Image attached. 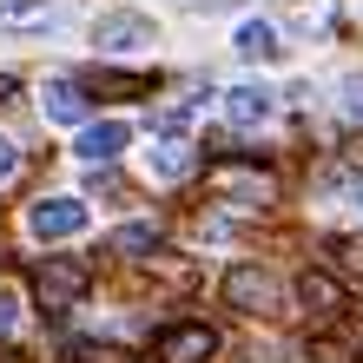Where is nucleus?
Segmentation results:
<instances>
[{"label":"nucleus","mask_w":363,"mask_h":363,"mask_svg":"<svg viewBox=\"0 0 363 363\" xmlns=\"http://www.w3.org/2000/svg\"><path fill=\"white\" fill-rule=\"evenodd\" d=\"M86 291H93V271L79 264V258H40V264H33V304L47 311V317L73 311Z\"/></svg>","instance_id":"obj_1"},{"label":"nucleus","mask_w":363,"mask_h":363,"mask_svg":"<svg viewBox=\"0 0 363 363\" xmlns=\"http://www.w3.org/2000/svg\"><path fill=\"white\" fill-rule=\"evenodd\" d=\"M205 191L238 199V205H271V199H277V172H264V165H245V159H218V165L205 172Z\"/></svg>","instance_id":"obj_2"},{"label":"nucleus","mask_w":363,"mask_h":363,"mask_svg":"<svg viewBox=\"0 0 363 363\" xmlns=\"http://www.w3.org/2000/svg\"><path fill=\"white\" fill-rule=\"evenodd\" d=\"M225 304L245 311V317H271L277 304H284V291H277V277L264 264H231L225 271Z\"/></svg>","instance_id":"obj_3"},{"label":"nucleus","mask_w":363,"mask_h":363,"mask_svg":"<svg viewBox=\"0 0 363 363\" xmlns=\"http://www.w3.org/2000/svg\"><path fill=\"white\" fill-rule=\"evenodd\" d=\"M218 357V330L211 324H165L152 337V363H211Z\"/></svg>","instance_id":"obj_4"},{"label":"nucleus","mask_w":363,"mask_h":363,"mask_svg":"<svg viewBox=\"0 0 363 363\" xmlns=\"http://www.w3.org/2000/svg\"><path fill=\"white\" fill-rule=\"evenodd\" d=\"M27 231H33V238H47V245L79 238V231H86V199H40L27 211Z\"/></svg>","instance_id":"obj_5"},{"label":"nucleus","mask_w":363,"mask_h":363,"mask_svg":"<svg viewBox=\"0 0 363 363\" xmlns=\"http://www.w3.org/2000/svg\"><path fill=\"white\" fill-rule=\"evenodd\" d=\"M125 139H133V125H125V119H99V125H86V133L73 139V152L99 172L106 159H119V152H125Z\"/></svg>","instance_id":"obj_6"},{"label":"nucleus","mask_w":363,"mask_h":363,"mask_svg":"<svg viewBox=\"0 0 363 363\" xmlns=\"http://www.w3.org/2000/svg\"><path fill=\"white\" fill-rule=\"evenodd\" d=\"M145 40H152V20H145V13H106L93 27V47H113V53L145 47Z\"/></svg>","instance_id":"obj_7"},{"label":"nucleus","mask_w":363,"mask_h":363,"mask_svg":"<svg viewBox=\"0 0 363 363\" xmlns=\"http://www.w3.org/2000/svg\"><path fill=\"white\" fill-rule=\"evenodd\" d=\"M40 27H60L53 0H7L0 7V33H40Z\"/></svg>","instance_id":"obj_8"},{"label":"nucleus","mask_w":363,"mask_h":363,"mask_svg":"<svg viewBox=\"0 0 363 363\" xmlns=\"http://www.w3.org/2000/svg\"><path fill=\"white\" fill-rule=\"evenodd\" d=\"M297 304L317 311V317H337V311H344V284H337L330 271H304V277H297Z\"/></svg>","instance_id":"obj_9"},{"label":"nucleus","mask_w":363,"mask_h":363,"mask_svg":"<svg viewBox=\"0 0 363 363\" xmlns=\"http://www.w3.org/2000/svg\"><path fill=\"white\" fill-rule=\"evenodd\" d=\"M86 86H79V79H53L47 86V119L53 125H86Z\"/></svg>","instance_id":"obj_10"},{"label":"nucleus","mask_w":363,"mask_h":363,"mask_svg":"<svg viewBox=\"0 0 363 363\" xmlns=\"http://www.w3.org/2000/svg\"><path fill=\"white\" fill-rule=\"evenodd\" d=\"M225 119H231V125L271 119V93H264V86H231V93H225Z\"/></svg>","instance_id":"obj_11"},{"label":"nucleus","mask_w":363,"mask_h":363,"mask_svg":"<svg viewBox=\"0 0 363 363\" xmlns=\"http://www.w3.org/2000/svg\"><path fill=\"white\" fill-rule=\"evenodd\" d=\"M79 86H86V93H119V99H139V93H152V73H86Z\"/></svg>","instance_id":"obj_12"},{"label":"nucleus","mask_w":363,"mask_h":363,"mask_svg":"<svg viewBox=\"0 0 363 363\" xmlns=\"http://www.w3.org/2000/svg\"><path fill=\"white\" fill-rule=\"evenodd\" d=\"M106 251H113V258H145V251H159V231L152 225H119L113 238H106Z\"/></svg>","instance_id":"obj_13"},{"label":"nucleus","mask_w":363,"mask_h":363,"mask_svg":"<svg viewBox=\"0 0 363 363\" xmlns=\"http://www.w3.org/2000/svg\"><path fill=\"white\" fill-rule=\"evenodd\" d=\"M238 53H245V60H277V27L245 20V27H238Z\"/></svg>","instance_id":"obj_14"},{"label":"nucleus","mask_w":363,"mask_h":363,"mask_svg":"<svg viewBox=\"0 0 363 363\" xmlns=\"http://www.w3.org/2000/svg\"><path fill=\"white\" fill-rule=\"evenodd\" d=\"M191 165H199V159H191V145H185V139H165L159 152H152V172H159V179H185Z\"/></svg>","instance_id":"obj_15"},{"label":"nucleus","mask_w":363,"mask_h":363,"mask_svg":"<svg viewBox=\"0 0 363 363\" xmlns=\"http://www.w3.org/2000/svg\"><path fill=\"white\" fill-rule=\"evenodd\" d=\"M324 191L344 199V205H363V172L357 165H337V172H324Z\"/></svg>","instance_id":"obj_16"},{"label":"nucleus","mask_w":363,"mask_h":363,"mask_svg":"<svg viewBox=\"0 0 363 363\" xmlns=\"http://www.w3.org/2000/svg\"><path fill=\"white\" fill-rule=\"evenodd\" d=\"M330 258L344 264L350 277H363V231H350V238H337V245H330Z\"/></svg>","instance_id":"obj_17"},{"label":"nucleus","mask_w":363,"mask_h":363,"mask_svg":"<svg viewBox=\"0 0 363 363\" xmlns=\"http://www.w3.org/2000/svg\"><path fill=\"white\" fill-rule=\"evenodd\" d=\"M67 363H133L125 350H113V344H73V357Z\"/></svg>","instance_id":"obj_18"},{"label":"nucleus","mask_w":363,"mask_h":363,"mask_svg":"<svg viewBox=\"0 0 363 363\" xmlns=\"http://www.w3.org/2000/svg\"><path fill=\"white\" fill-rule=\"evenodd\" d=\"M13 324H20V297L0 284V337H13Z\"/></svg>","instance_id":"obj_19"},{"label":"nucleus","mask_w":363,"mask_h":363,"mask_svg":"<svg viewBox=\"0 0 363 363\" xmlns=\"http://www.w3.org/2000/svg\"><path fill=\"white\" fill-rule=\"evenodd\" d=\"M20 172V152H13V139H0V179H13Z\"/></svg>","instance_id":"obj_20"},{"label":"nucleus","mask_w":363,"mask_h":363,"mask_svg":"<svg viewBox=\"0 0 363 363\" xmlns=\"http://www.w3.org/2000/svg\"><path fill=\"white\" fill-rule=\"evenodd\" d=\"M13 93H20V79H13V73H0V99H13Z\"/></svg>","instance_id":"obj_21"},{"label":"nucleus","mask_w":363,"mask_h":363,"mask_svg":"<svg viewBox=\"0 0 363 363\" xmlns=\"http://www.w3.org/2000/svg\"><path fill=\"white\" fill-rule=\"evenodd\" d=\"M0 363H27V357H13V350H0Z\"/></svg>","instance_id":"obj_22"}]
</instances>
